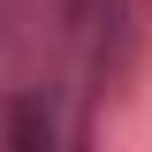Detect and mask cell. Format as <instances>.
Returning a JSON list of instances; mask_svg holds the SVG:
<instances>
[{
	"label": "cell",
	"instance_id": "1",
	"mask_svg": "<svg viewBox=\"0 0 152 152\" xmlns=\"http://www.w3.org/2000/svg\"><path fill=\"white\" fill-rule=\"evenodd\" d=\"M15 152H61V129H53V114L38 107V99L15 107Z\"/></svg>",
	"mask_w": 152,
	"mask_h": 152
}]
</instances>
